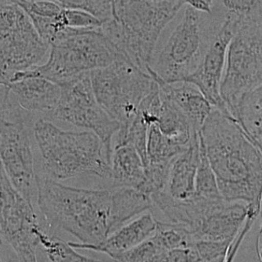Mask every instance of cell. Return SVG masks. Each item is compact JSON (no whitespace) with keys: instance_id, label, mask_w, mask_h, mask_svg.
Masks as SVG:
<instances>
[{"instance_id":"obj_1","label":"cell","mask_w":262,"mask_h":262,"mask_svg":"<svg viewBox=\"0 0 262 262\" xmlns=\"http://www.w3.org/2000/svg\"><path fill=\"white\" fill-rule=\"evenodd\" d=\"M222 196L260 212L262 152L231 114L213 107L200 131Z\"/></svg>"},{"instance_id":"obj_2","label":"cell","mask_w":262,"mask_h":262,"mask_svg":"<svg viewBox=\"0 0 262 262\" xmlns=\"http://www.w3.org/2000/svg\"><path fill=\"white\" fill-rule=\"evenodd\" d=\"M37 204L44 228L62 231L82 244L98 245L111 234L112 189H87L37 175Z\"/></svg>"},{"instance_id":"obj_3","label":"cell","mask_w":262,"mask_h":262,"mask_svg":"<svg viewBox=\"0 0 262 262\" xmlns=\"http://www.w3.org/2000/svg\"><path fill=\"white\" fill-rule=\"evenodd\" d=\"M33 135L46 176L58 182L90 176L110 181L111 162L96 134L63 130L41 118L34 123Z\"/></svg>"},{"instance_id":"obj_4","label":"cell","mask_w":262,"mask_h":262,"mask_svg":"<svg viewBox=\"0 0 262 262\" xmlns=\"http://www.w3.org/2000/svg\"><path fill=\"white\" fill-rule=\"evenodd\" d=\"M50 47L45 64L15 72L11 83L29 77H41L63 86L83 74L127 57L101 27H66L56 35Z\"/></svg>"},{"instance_id":"obj_5","label":"cell","mask_w":262,"mask_h":262,"mask_svg":"<svg viewBox=\"0 0 262 262\" xmlns=\"http://www.w3.org/2000/svg\"><path fill=\"white\" fill-rule=\"evenodd\" d=\"M179 10L149 0H113V18L101 29L134 64L148 73L159 38Z\"/></svg>"},{"instance_id":"obj_6","label":"cell","mask_w":262,"mask_h":262,"mask_svg":"<svg viewBox=\"0 0 262 262\" xmlns=\"http://www.w3.org/2000/svg\"><path fill=\"white\" fill-rule=\"evenodd\" d=\"M225 16L204 13L188 6L160 50L149 74L157 83L184 82L196 70L220 31Z\"/></svg>"},{"instance_id":"obj_7","label":"cell","mask_w":262,"mask_h":262,"mask_svg":"<svg viewBox=\"0 0 262 262\" xmlns=\"http://www.w3.org/2000/svg\"><path fill=\"white\" fill-rule=\"evenodd\" d=\"M90 78L97 101L119 123L115 146L123 144L140 105L157 83L127 57L92 70Z\"/></svg>"},{"instance_id":"obj_8","label":"cell","mask_w":262,"mask_h":262,"mask_svg":"<svg viewBox=\"0 0 262 262\" xmlns=\"http://www.w3.org/2000/svg\"><path fill=\"white\" fill-rule=\"evenodd\" d=\"M225 69L220 92L232 116L243 97L262 83V21H238Z\"/></svg>"},{"instance_id":"obj_9","label":"cell","mask_w":262,"mask_h":262,"mask_svg":"<svg viewBox=\"0 0 262 262\" xmlns=\"http://www.w3.org/2000/svg\"><path fill=\"white\" fill-rule=\"evenodd\" d=\"M30 113L20 107L13 95L6 100L2 119L0 162L12 186L32 203L37 174L27 126Z\"/></svg>"},{"instance_id":"obj_10","label":"cell","mask_w":262,"mask_h":262,"mask_svg":"<svg viewBox=\"0 0 262 262\" xmlns=\"http://www.w3.org/2000/svg\"><path fill=\"white\" fill-rule=\"evenodd\" d=\"M49 47L23 9L0 4V86H9L15 72L37 66Z\"/></svg>"},{"instance_id":"obj_11","label":"cell","mask_w":262,"mask_h":262,"mask_svg":"<svg viewBox=\"0 0 262 262\" xmlns=\"http://www.w3.org/2000/svg\"><path fill=\"white\" fill-rule=\"evenodd\" d=\"M248 207L246 203L194 195L180 203L177 224L186 228L194 241H233L243 227Z\"/></svg>"},{"instance_id":"obj_12","label":"cell","mask_w":262,"mask_h":262,"mask_svg":"<svg viewBox=\"0 0 262 262\" xmlns=\"http://www.w3.org/2000/svg\"><path fill=\"white\" fill-rule=\"evenodd\" d=\"M58 106L47 118H55L96 134L104 145L108 159H112V138L120 129L119 123L100 106L95 98L90 72L61 86Z\"/></svg>"},{"instance_id":"obj_13","label":"cell","mask_w":262,"mask_h":262,"mask_svg":"<svg viewBox=\"0 0 262 262\" xmlns=\"http://www.w3.org/2000/svg\"><path fill=\"white\" fill-rule=\"evenodd\" d=\"M38 223L32 203L12 186L3 170L0 176V245L4 240L20 261H36Z\"/></svg>"},{"instance_id":"obj_14","label":"cell","mask_w":262,"mask_h":262,"mask_svg":"<svg viewBox=\"0 0 262 262\" xmlns=\"http://www.w3.org/2000/svg\"><path fill=\"white\" fill-rule=\"evenodd\" d=\"M238 26L237 17L226 12L224 22L201 63L186 80L195 85L213 107L226 113L229 112L222 98L220 88L226 67L228 47Z\"/></svg>"},{"instance_id":"obj_15","label":"cell","mask_w":262,"mask_h":262,"mask_svg":"<svg viewBox=\"0 0 262 262\" xmlns=\"http://www.w3.org/2000/svg\"><path fill=\"white\" fill-rule=\"evenodd\" d=\"M157 221L150 212H146L112 232L99 244L87 245L74 241H69V243L75 249H88L102 252L113 259L116 255L134 249L149 238L155 232Z\"/></svg>"},{"instance_id":"obj_16","label":"cell","mask_w":262,"mask_h":262,"mask_svg":"<svg viewBox=\"0 0 262 262\" xmlns=\"http://www.w3.org/2000/svg\"><path fill=\"white\" fill-rule=\"evenodd\" d=\"M200 132L189 146L172 159L165 192L174 199L186 201L195 195V175L200 160Z\"/></svg>"},{"instance_id":"obj_17","label":"cell","mask_w":262,"mask_h":262,"mask_svg":"<svg viewBox=\"0 0 262 262\" xmlns=\"http://www.w3.org/2000/svg\"><path fill=\"white\" fill-rule=\"evenodd\" d=\"M8 86L20 107L48 116L55 110L61 98V86L41 77H29Z\"/></svg>"},{"instance_id":"obj_18","label":"cell","mask_w":262,"mask_h":262,"mask_svg":"<svg viewBox=\"0 0 262 262\" xmlns=\"http://www.w3.org/2000/svg\"><path fill=\"white\" fill-rule=\"evenodd\" d=\"M157 83L162 94L172 101L184 114L192 128L200 132L213 109L201 91L189 82Z\"/></svg>"},{"instance_id":"obj_19","label":"cell","mask_w":262,"mask_h":262,"mask_svg":"<svg viewBox=\"0 0 262 262\" xmlns=\"http://www.w3.org/2000/svg\"><path fill=\"white\" fill-rule=\"evenodd\" d=\"M145 166L137 149L130 144L115 146L111 159V189H138L144 178Z\"/></svg>"},{"instance_id":"obj_20","label":"cell","mask_w":262,"mask_h":262,"mask_svg":"<svg viewBox=\"0 0 262 262\" xmlns=\"http://www.w3.org/2000/svg\"><path fill=\"white\" fill-rule=\"evenodd\" d=\"M112 189V227L111 234L133 218L154 207L150 196L135 188Z\"/></svg>"},{"instance_id":"obj_21","label":"cell","mask_w":262,"mask_h":262,"mask_svg":"<svg viewBox=\"0 0 262 262\" xmlns=\"http://www.w3.org/2000/svg\"><path fill=\"white\" fill-rule=\"evenodd\" d=\"M232 117L262 152V83L243 97Z\"/></svg>"},{"instance_id":"obj_22","label":"cell","mask_w":262,"mask_h":262,"mask_svg":"<svg viewBox=\"0 0 262 262\" xmlns=\"http://www.w3.org/2000/svg\"><path fill=\"white\" fill-rule=\"evenodd\" d=\"M38 246L42 248L50 261H94L95 258H90L75 251V249L55 234L48 232L44 226L37 232Z\"/></svg>"},{"instance_id":"obj_23","label":"cell","mask_w":262,"mask_h":262,"mask_svg":"<svg viewBox=\"0 0 262 262\" xmlns=\"http://www.w3.org/2000/svg\"><path fill=\"white\" fill-rule=\"evenodd\" d=\"M151 237L166 252L180 248L191 247L195 243L186 228L170 221L166 223L157 221L155 232Z\"/></svg>"},{"instance_id":"obj_24","label":"cell","mask_w":262,"mask_h":262,"mask_svg":"<svg viewBox=\"0 0 262 262\" xmlns=\"http://www.w3.org/2000/svg\"><path fill=\"white\" fill-rule=\"evenodd\" d=\"M200 160L195 175V195L206 198L222 196L216 178L209 163L203 142L200 138Z\"/></svg>"},{"instance_id":"obj_25","label":"cell","mask_w":262,"mask_h":262,"mask_svg":"<svg viewBox=\"0 0 262 262\" xmlns=\"http://www.w3.org/2000/svg\"><path fill=\"white\" fill-rule=\"evenodd\" d=\"M167 252L150 236L134 249L114 257L113 260L128 262H162L164 261Z\"/></svg>"},{"instance_id":"obj_26","label":"cell","mask_w":262,"mask_h":262,"mask_svg":"<svg viewBox=\"0 0 262 262\" xmlns=\"http://www.w3.org/2000/svg\"><path fill=\"white\" fill-rule=\"evenodd\" d=\"M227 12L236 15L240 23L262 21V0H223Z\"/></svg>"},{"instance_id":"obj_27","label":"cell","mask_w":262,"mask_h":262,"mask_svg":"<svg viewBox=\"0 0 262 262\" xmlns=\"http://www.w3.org/2000/svg\"><path fill=\"white\" fill-rule=\"evenodd\" d=\"M232 241H196L194 244L200 261H226Z\"/></svg>"},{"instance_id":"obj_28","label":"cell","mask_w":262,"mask_h":262,"mask_svg":"<svg viewBox=\"0 0 262 262\" xmlns=\"http://www.w3.org/2000/svg\"><path fill=\"white\" fill-rule=\"evenodd\" d=\"M62 23L66 27L97 28L101 27L102 23L96 17L81 9H63L61 13Z\"/></svg>"},{"instance_id":"obj_29","label":"cell","mask_w":262,"mask_h":262,"mask_svg":"<svg viewBox=\"0 0 262 262\" xmlns=\"http://www.w3.org/2000/svg\"><path fill=\"white\" fill-rule=\"evenodd\" d=\"M82 10L92 14L104 24L113 18V0H84Z\"/></svg>"},{"instance_id":"obj_30","label":"cell","mask_w":262,"mask_h":262,"mask_svg":"<svg viewBox=\"0 0 262 262\" xmlns=\"http://www.w3.org/2000/svg\"><path fill=\"white\" fill-rule=\"evenodd\" d=\"M164 261L192 262L200 261L195 247L180 248L169 251L165 256Z\"/></svg>"},{"instance_id":"obj_31","label":"cell","mask_w":262,"mask_h":262,"mask_svg":"<svg viewBox=\"0 0 262 262\" xmlns=\"http://www.w3.org/2000/svg\"><path fill=\"white\" fill-rule=\"evenodd\" d=\"M184 3L199 12L204 13H212L213 12V0H184Z\"/></svg>"},{"instance_id":"obj_32","label":"cell","mask_w":262,"mask_h":262,"mask_svg":"<svg viewBox=\"0 0 262 262\" xmlns=\"http://www.w3.org/2000/svg\"><path fill=\"white\" fill-rule=\"evenodd\" d=\"M9 94H10V89L9 86H0V143H1V126L3 115V107H4L5 103H6ZM3 172V168L1 162H0V176Z\"/></svg>"},{"instance_id":"obj_33","label":"cell","mask_w":262,"mask_h":262,"mask_svg":"<svg viewBox=\"0 0 262 262\" xmlns=\"http://www.w3.org/2000/svg\"><path fill=\"white\" fill-rule=\"evenodd\" d=\"M52 1L56 2L64 9H81L82 10L84 0H52Z\"/></svg>"},{"instance_id":"obj_34","label":"cell","mask_w":262,"mask_h":262,"mask_svg":"<svg viewBox=\"0 0 262 262\" xmlns=\"http://www.w3.org/2000/svg\"><path fill=\"white\" fill-rule=\"evenodd\" d=\"M260 227L257 235L255 249H256L257 256L258 260L262 261V207L259 212Z\"/></svg>"},{"instance_id":"obj_35","label":"cell","mask_w":262,"mask_h":262,"mask_svg":"<svg viewBox=\"0 0 262 262\" xmlns=\"http://www.w3.org/2000/svg\"><path fill=\"white\" fill-rule=\"evenodd\" d=\"M149 1L161 6H169V7L178 9H180V8L185 4L184 0H149Z\"/></svg>"},{"instance_id":"obj_36","label":"cell","mask_w":262,"mask_h":262,"mask_svg":"<svg viewBox=\"0 0 262 262\" xmlns=\"http://www.w3.org/2000/svg\"><path fill=\"white\" fill-rule=\"evenodd\" d=\"M2 261V259H1V258H0V261Z\"/></svg>"}]
</instances>
